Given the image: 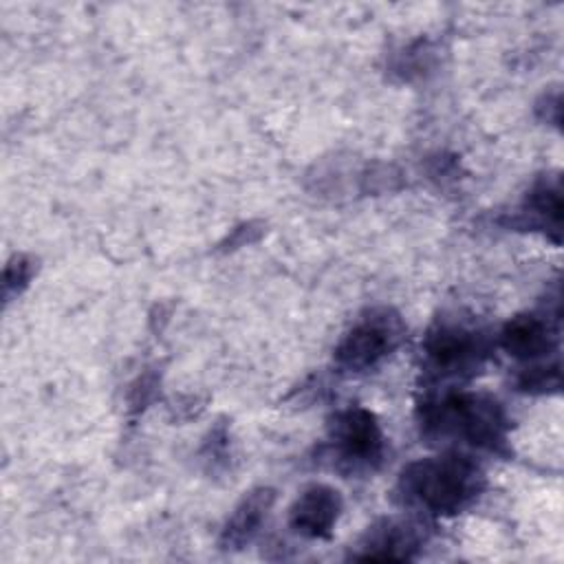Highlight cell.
<instances>
[{
	"label": "cell",
	"mask_w": 564,
	"mask_h": 564,
	"mask_svg": "<svg viewBox=\"0 0 564 564\" xmlns=\"http://www.w3.org/2000/svg\"><path fill=\"white\" fill-rule=\"evenodd\" d=\"M333 454L348 469H372L383 454V432L377 416L361 408L350 405L339 410L328 427Z\"/></svg>",
	"instance_id": "5b68a950"
},
{
	"label": "cell",
	"mask_w": 564,
	"mask_h": 564,
	"mask_svg": "<svg viewBox=\"0 0 564 564\" xmlns=\"http://www.w3.org/2000/svg\"><path fill=\"white\" fill-rule=\"evenodd\" d=\"M419 425L432 441H456L478 449L502 452L509 419L494 397L447 390L419 403Z\"/></svg>",
	"instance_id": "7a4b0ae2"
},
{
	"label": "cell",
	"mask_w": 564,
	"mask_h": 564,
	"mask_svg": "<svg viewBox=\"0 0 564 564\" xmlns=\"http://www.w3.org/2000/svg\"><path fill=\"white\" fill-rule=\"evenodd\" d=\"M491 352L489 337L460 319H438L423 339V366L434 379H467Z\"/></svg>",
	"instance_id": "3957f363"
},
{
	"label": "cell",
	"mask_w": 564,
	"mask_h": 564,
	"mask_svg": "<svg viewBox=\"0 0 564 564\" xmlns=\"http://www.w3.org/2000/svg\"><path fill=\"white\" fill-rule=\"evenodd\" d=\"M275 502V491L271 487H258L234 507L231 516L220 529L218 544L223 551H240L245 549L256 533L260 531L269 509Z\"/></svg>",
	"instance_id": "9c48e42d"
},
{
	"label": "cell",
	"mask_w": 564,
	"mask_h": 564,
	"mask_svg": "<svg viewBox=\"0 0 564 564\" xmlns=\"http://www.w3.org/2000/svg\"><path fill=\"white\" fill-rule=\"evenodd\" d=\"M31 275H33V264L29 258L15 256L13 260H9L4 269V300L9 302L11 295L20 293L29 284Z\"/></svg>",
	"instance_id": "7c38bea8"
},
{
	"label": "cell",
	"mask_w": 564,
	"mask_h": 564,
	"mask_svg": "<svg viewBox=\"0 0 564 564\" xmlns=\"http://www.w3.org/2000/svg\"><path fill=\"white\" fill-rule=\"evenodd\" d=\"M341 496L328 485L306 487L289 509V527L302 538L326 540L330 538L339 516H341Z\"/></svg>",
	"instance_id": "52a82bcc"
},
{
	"label": "cell",
	"mask_w": 564,
	"mask_h": 564,
	"mask_svg": "<svg viewBox=\"0 0 564 564\" xmlns=\"http://www.w3.org/2000/svg\"><path fill=\"white\" fill-rule=\"evenodd\" d=\"M520 223L524 227H538V229H551L553 240L560 242V227H562V185L560 178H540L533 183L529 189L522 212H520Z\"/></svg>",
	"instance_id": "30bf717a"
},
{
	"label": "cell",
	"mask_w": 564,
	"mask_h": 564,
	"mask_svg": "<svg viewBox=\"0 0 564 564\" xmlns=\"http://www.w3.org/2000/svg\"><path fill=\"white\" fill-rule=\"evenodd\" d=\"M425 540L427 529L419 518L390 516L368 527L350 557L361 562H408L419 555Z\"/></svg>",
	"instance_id": "8992f818"
},
{
	"label": "cell",
	"mask_w": 564,
	"mask_h": 564,
	"mask_svg": "<svg viewBox=\"0 0 564 564\" xmlns=\"http://www.w3.org/2000/svg\"><path fill=\"white\" fill-rule=\"evenodd\" d=\"M518 388L522 392H549L560 388V361L551 366H531L518 377Z\"/></svg>",
	"instance_id": "8fae6325"
},
{
	"label": "cell",
	"mask_w": 564,
	"mask_h": 564,
	"mask_svg": "<svg viewBox=\"0 0 564 564\" xmlns=\"http://www.w3.org/2000/svg\"><path fill=\"white\" fill-rule=\"evenodd\" d=\"M485 476L465 454L447 452L408 463L397 480V500L427 516H456L482 494Z\"/></svg>",
	"instance_id": "6da1fadb"
},
{
	"label": "cell",
	"mask_w": 564,
	"mask_h": 564,
	"mask_svg": "<svg viewBox=\"0 0 564 564\" xmlns=\"http://www.w3.org/2000/svg\"><path fill=\"white\" fill-rule=\"evenodd\" d=\"M498 344L516 359H538L555 350L557 326L544 315L522 313L502 326Z\"/></svg>",
	"instance_id": "ba28073f"
},
{
	"label": "cell",
	"mask_w": 564,
	"mask_h": 564,
	"mask_svg": "<svg viewBox=\"0 0 564 564\" xmlns=\"http://www.w3.org/2000/svg\"><path fill=\"white\" fill-rule=\"evenodd\" d=\"M405 337V324L392 308H370L339 339L335 361L350 372H366L392 355Z\"/></svg>",
	"instance_id": "277c9868"
}]
</instances>
